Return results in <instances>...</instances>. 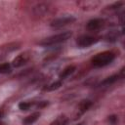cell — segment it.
Wrapping results in <instances>:
<instances>
[{
    "mask_svg": "<svg viewBox=\"0 0 125 125\" xmlns=\"http://www.w3.org/2000/svg\"><path fill=\"white\" fill-rule=\"evenodd\" d=\"M77 5L84 9V10H92L97 8L100 5V1H93V0H84V1H79L77 2Z\"/></svg>",
    "mask_w": 125,
    "mask_h": 125,
    "instance_id": "ba28073f",
    "label": "cell"
},
{
    "mask_svg": "<svg viewBox=\"0 0 125 125\" xmlns=\"http://www.w3.org/2000/svg\"><path fill=\"white\" fill-rule=\"evenodd\" d=\"M107 120H108V122H109L110 124H115L116 121L118 120V118H117L116 115H110V116H108Z\"/></svg>",
    "mask_w": 125,
    "mask_h": 125,
    "instance_id": "e0dca14e",
    "label": "cell"
},
{
    "mask_svg": "<svg viewBox=\"0 0 125 125\" xmlns=\"http://www.w3.org/2000/svg\"><path fill=\"white\" fill-rule=\"evenodd\" d=\"M99 41L97 37L91 36V35H81L80 37L77 38L76 44L79 48H88L94 44H96Z\"/></svg>",
    "mask_w": 125,
    "mask_h": 125,
    "instance_id": "277c9868",
    "label": "cell"
},
{
    "mask_svg": "<svg viewBox=\"0 0 125 125\" xmlns=\"http://www.w3.org/2000/svg\"><path fill=\"white\" fill-rule=\"evenodd\" d=\"M49 9H50V8H49L48 4L39 3V4H37V5L33 8V12H34V14L37 15V16H44V15H46V14L48 13Z\"/></svg>",
    "mask_w": 125,
    "mask_h": 125,
    "instance_id": "9c48e42d",
    "label": "cell"
},
{
    "mask_svg": "<svg viewBox=\"0 0 125 125\" xmlns=\"http://www.w3.org/2000/svg\"><path fill=\"white\" fill-rule=\"evenodd\" d=\"M92 105V102L91 101H89V100H84V101H82L80 104H79V113L80 114H82V113H84L85 111H87L89 108H90V106Z\"/></svg>",
    "mask_w": 125,
    "mask_h": 125,
    "instance_id": "7c38bea8",
    "label": "cell"
},
{
    "mask_svg": "<svg viewBox=\"0 0 125 125\" xmlns=\"http://www.w3.org/2000/svg\"><path fill=\"white\" fill-rule=\"evenodd\" d=\"M2 117H3V112H1V111H0V119H1Z\"/></svg>",
    "mask_w": 125,
    "mask_h": 125,
    "instance_id": "ac0fdd59",
    "label": "cell"
},
{
    "mask_svg": "<svg viewBox=\"0 0 125 125\" xmlns=\"http://www.w3.org/2000/svg\"><path fill=\"white\" fill-rule=\"evenodd\" d=\"M115 59V54L111 51H104L97 54L91 60L92 65L94 67H104L111 63Z\"/></svg>",
    "mask_w": 125,
    "mask_h": 125,
    "instance_id": "6da1fadb",
    "label": "cell"
},
{
    "mask_svg": "<svg viewBox=\"0 0 125 125\" xmlns=\"http://www.w3.org/2000/svg\"><path fill=\"white\" fill-rule=\"evenodd\" d=\"M33 105H36V104L34 102H21L19 104V108L21 110H28L30 109Z\"/></svg>",
    "mask_w": 125,
    "mask_h": 125,
    "instance_id": "5bb4252c",
    "label": "cell"
},
{
    "mask_svg": "<svg viewBox=\"0 0 125 125\" xmlns=\"http://www.w3.org/2000/svg\"><path fill=\"white\" fill-rule=\"evenodd\" d=\"M62 80L55 81V82L51 83L50 85H48V86L45 88V90H47V91H54V90H57V89H59V88L62 86Z\"/></svg>",
    "mask_w": 125,
    "mask_h": 125,
    "instance_id": "2e32d148",
    "label": "cell"
},
{
    "mask_svg": "<svg viewBox=\"0 0 125 125\" xmlns=\"http://www.w3.org/2000/svg\"><path fill=\"white\" fill-rule=\"evenodd\" d=\"M75 21V18L71 15H66V16H62L60 18H57L55 20H53L50 23L52 28H61L63 26H66L68 24H71L72 22Z\"/></svg>",
    "mask_w": 125,
    "mask_h": 125,
    "instance_id": "3957f363",
    "label": "cell"
},
{
    "mask_svg": "<svg viewBox=\"0 0 125 125\" xmlns=\"http://www.w3.org/2000/svg\"><path fill=\"white\" fill-rule=\"evenodd\" d=\"M76 125H83V123H79V124H76Z\"/></svg>",
    "mask_w": 125,
    "mask_h": 125,
    "instance_id": "d6986e66",
    "label": "cell"
},
{
    "mask_svg": "<svg viewBox=\"0 0 125 125\" xmlns=\"http://www.w3.org/2000/svg\"><path fill=\"white\" fill-rule=\"evenodd\" d=\"M123 72H124V70L121 69L119 73H116V74H113V75H111V76L106 77L104 80H103V81L101 82V85L108 86V85H111V84L115 83L118 79H122V78H124V73H123Z\"/></svg>",
    "mask_w": 125,
    "mask_h": 125,
    "instance_id": "52a82bcc",
    "label": "cell"
},
{
    "mask_svg": "<svg viewBox=\"0 0 125 125\" xmlns=\"http://www.w3.org/2000/svg\"><path fill=\"white\" fill-rule=\"evenodd\" d=\"M67 123H68V118L65 115H60L55 120H53L50 125H67Z\"/></svg>",
    "mask_w": 125,
    "mask_h": 125,
    "instance_id": "4fadbf2b",
    "label": "cell"
},
{
    "mask_svg": "<svg viewBox=\"0 0 125 125\" xmlns=\"http://www.w3.org/2000/svg\"><path fill=\"white\" fill-rule=\"evenodd\" d=\"M39 117H40V112H33L30 115L26 116L22 120V123L24 125H32L34 122H36L39 119Z\"/></svg>",
    "mask_w": 125,
    "mask_h": 125,
    "instance_id": "8fae6325",
    "label": "cell"
},
{
    "mask_svg": "<svg viewBox=\"0 0 125 125\" xmlns=\"http://www.w3.org/2000/svg\"><path fill=\"white\" fill-rule=\"evenodd\" d=\"M29 60V56L26 54V53H23V54H20L19 56H17L13 61H12V63L11 65L13 67H21L22 65H24Z\"/></svg>",
    "mask_w": 125,
    "mask_h": 125,
    "instance_id": "8992f818",
    "label": "cell"
},
{
    "mask_svg": "<svg viewBox=\"0 0 125 125\" xmlns=\"http://www.w3.org/2000/svg\"><path fill=\"white\" fill-rule=\"evenodd\" d=\"M104 25V21L103 19H92L87 22V29L90 31H98L102 29Z\"/></svg>",
    "mask_w": 125,
    "mask_h": 125,
    "instance_id": "5b68a950",
    "label": "cell"
},
{
    "mask_svg": "<svg viewBox=\"0 0 125 125\" xmlns=\"http://www.w3.org/2000/svg\"><path fill=\"white\" fill-rule=\"evenodd\" d=\"M75 69H76L75 65H72V64L67 65L66 67H64V68L62 70V72L60 73V75H59L60 80L65 79V78H67L68 76H70V75H71V74H72V73L75 71Z\"/></svg>",
    "mask_w": 125,
    "mask_h": 125,
    "instance_id": "30bf717a",
    "label": "cell"
},
{
    "mask_svg": "<svg viewBox=\"0 0 125 125\" xmlns=\"http://www.w3.org/2000/svg\"><path fill=\"white\" fill-rule=\"evenodd\" d=\"M12 70V65L9 62H3L0 63V74H7L11 72Z\"/></svg>",
    "mask_w": 125,
    "mask_h": 125,
    "instance_id": "9a60e30c",
    "label": "cell"
},
{
    "mask_svg": "<svg viewBox=\"0 0 125 125\" xmlns=\"http://www.w3.org/2000/svg\"><path fill=\"white\" fill-rule=\"evenodd\" d=\"M71 35H72L71 31H63V32H61V33H58V34H55V35H52L50 37L43 39L42 41L39 42V44L44 47L54 46V45H57V44H60V43H62L68 40L71 37Z\"/></svg>",
    "mask_w": 125,
    "mask_h": 125,
    "instance_id": "7a4b0ae2",
    "label": "cell"
}]
</instances>
